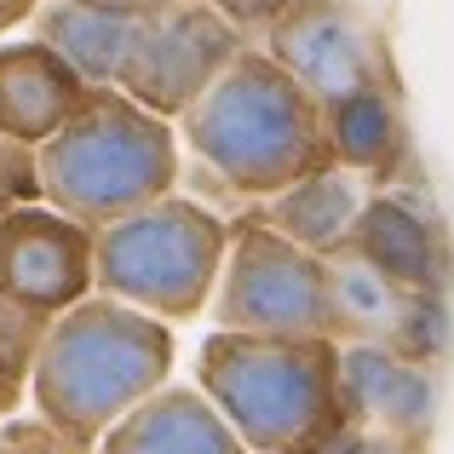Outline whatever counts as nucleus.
<instances>
[{
  "instance_id": "nucleus-16",
  "label": "nucleus",
  "mask_w": 454,
  "mask_h": 454,
  "mask_svg": "<svg viewBox=\"0 0 454 454\" xmlns=\"http://www.w3.org/2000/svg\"><path fill=\"white\" fill-rule=\"evenodd\" d=\"M127 23L133 18H110V12H87V6H69V0H52V6L35 12V41L52 46L87 87H110L115 64H121V46H127Z\"/></svg>"
},
{
  "instance_id": "nucleus-6",
  "label": "nucleus",
  "mask_w": 454,
  "mask_h": 454,
  "mask_svg": "<svg viewBox=\"0 0 454 454\" xmlns=\"http://www.w3.org/2000/svg\"><path fill=\"white\" fill-rule=\"evenodd\" d=\"M219 333L254 340H333V282L328 259L282 242L259 219L231 224L219 282H213Z\"/></svg>"
},
{
  "instance_id": "nucleus-15",
  "label": "nucleus",
  "mask_w": 454,
  "mask_h": 454,
  "mask_svg": "<svg viewBox=\"0 0 454 454\" xmlns=\"http://www.w3.org/2000/svg\"><path fill=\"white\" fill-rule=\"evenodd\" d=\"M363 201H368L363 178L345 173V167H328V173H317V178H305V184L270 196V207L254 213V219L265 224V231H277L282 242L328 259L333 247L351 242V224H356V213H363Z\"/></svg>"
},
{
  "instance_id": "nucleus-20",
  "label": "nucleus",
  "mask_w": 454,
  "mask_h": 454,
  "mask_svg": "<svg viewBox=\"0 0 454 454\" xmlns=\"http://www.w3.org/2000/svg\"><path fill=\"white\" fill-rule=\"evenodd\" d=\"M0 454H81V449H69L46 420H6L0 426Z\"/></svg>"
},
{
  "instance_id": "nucleus-17",
  "label": "nucleus",
  "mask_w": 454,
  "mask_h": 454,
  "mask_svg": "<svg viewBox=\"0 0 454 454\" xmlns=\"http://www.w3.org/2000/svg\"><path fill=\"white\" fill-rule=\"evenodd\" d=\"M46 322H52L46 310L0 294V426L12 420V409H18L23 391H29V368H35L41 340H46Z\"/></svg>"
},
{
  "instance_id": "nucleus-19",
  "label": "nucleus",
  "mask_w": 454,
  "mask_h": 454,
  "mask_svg": "<svg viewBox=\"0 0 454 454\" xmlns=\"http://www.w3.org/2000/svg\"><path fill=\"white\" fill-rule=\"evenodd\" d=\"M213 12H219L224 23H231L236 35H270L277 23H288L294 12H305V6H317V0H207Z\"/></svg>"
},
{
  "instance_id": "nucleus-3",
  "label": "nucleus",
  "mask_w": 454,
  "mask_h": 454,
  "mask_svg": "<svg viewBox=\"0 0 454 454\" xmlns=\"http://www.w3.org/2000/svg\"><path fill=\"white\" fill-rule=\"evenodd\" d=\"M41 201L81 231L127 219L178 184V133L173 121L138 110L115 87H87L81 110L35 145Z\"/></svg>"
},
{
  "instance_id": "nucleus-12",
  "label": "nucleus",
  "mask_w": 454,
  "mask_h": 454,
  "mask_svg": "<svg viewBox=\"0 0 454 454\" xmlns=\"http://www.w3.org/2000/svg\"><path fill=\"white\" fill-rule=\"evenodd\" d=\"M87 98V81L41 41L0 46V138L12 145H46Z\"/></svg>"
},
{
  "instance_id": "nucleus-22",
  "label": "nucleus",
  "mask_w": 454,
  "mask_h": 454,
  "mask_svg": "<svg viewBox=\"0 0 454 454\" xmlns=\"http://www.w3.org/2000/svg\"><path fill=\"white\" fill-rule=\"evenodd\" d=\"M35 6H41V0H0V35L18 29L23 18H35Z\"/></svg>"
},
{
  "instance_id": "nucleus-4",
  "label": "nucleus",
  "mask_w": 454,
  "mask_h": 454,
  "mask_svg": "<svg viewBox=\"0 0 454 454\" xmlns=\"http://www.w3.org/2000/svg\"><path fill=\"white\" fill-rule=\"evenodd\" d=\"M196 391L247 454H317L340 432V345L213 333L196 356Z\"/></svg>"
},
{
  "instance_id": "nucleus-9",
  "label": "nucleus",
  "mask_w": 454,
  "mask_h": 454,
  "mask_svg": "<svg viewBox=\"0 0 454 454\" xmlns=\"http://www.w3.org/2000/svg\"><path fill=\"white\" fill-rule=\"evenodd\" d=\"M265 41H270L265 58L300 92H310L317 104H333V98H345V92L380 81L374 35H368V23L356 18L351 6H340V0H317V6L294 12V18L277 23Z\"/></svg>"
},
{
  "instance_id": "nucleus-5",
  "label": "nucleus",
  "mask_w": 454,
  "mask_h": 454,
  "mask_svg": "<svg viewBox=\"0 0 454 454\" xmlns=\"http://www.w3.org/2000/svg\"><path fill=\"white\" fill-rule=\"evenodd\" d=\"M231 224L190 196H161L92 231V288L155 322L196 317L219 282Z\"/></svg>"
},
{
  "instance_id": "nucleus-18",
  "label": "nucleus",
  "mask_w": 454,
  "mask_h": 454,
  "mask_svg": "<svg viewBox=\"0 0 454 454\" xmlns=\"http://www.w3.org/2000/svg\"><path fill=\"white\" fill-rule=\"evenodd\" d=\"M23 207H41V173H35V150L0 138V219Z\"/></svg>"
},
{
  "instance_id": "nucleus-2",
  "label": "nucleus",
  "mask_w": 454,
  "mask_h": 454,
  "mask_svg": "<svg viewBox=\"0 0 454 454\" xmlns=\"http://www.w3.org/2000/svg\"><path fill=\"white\" fill-rule=\"evenodd\" d=\"M167 368H173L167 322L87 294L46 322L29 368V397L41 409L35 420H46L69 449L87 454L121 414H133L150 391L167 386Z\"/></svg>"
},
{
  "instance_id": "nucleus-8",
  "label": "nucleus",
  "mask_w": 454,
  "mask_h": 454,
  "mask_svg": "<svg viewBox=\"0 0 454 454\" xmlns=\"http://www.w3.org/2000/svg\"><path fill=\"white\" fill-rule=\"evenodd\" d=\"M0 294L64 317L92 294V231L52 207H23L0 219Z\"/></svg>"
},
{
  "instance_id": "nucleus-7",
  "label": "nucleus",
  "mask_w": 454,
  "mask_h": 454,
  "mask_svg": "<svg viewBox=\"0 0 454 454\" xmlns=\"http://www.w3.org/2000/svg\"><path fill=\"white\" fill-rule=\"evenodd\" d=\"M242 46L247 41L207 0L161 6V12H145V18L127 23V46H121V64H115L110 87L121 98H133L138 110L173 121L231 69V58Z\"/></svg>"
},
{
  "instance_id": "nucleus-14",
  "label": "nucleus",
  "mask_w": 454,
  "mask_h": 454,
  "mask_svg": "<svg viewBox=\"0 0 454 454\" xmlns=\"http://www.w3.org/2000/svg\"><path fill=\"white\" fill-rule=\"evenodd\" d=\"M322 133H328L333 167L368 178V184L397 178L403 161H409V127H403V110H397V98H391L386 81L322 104Z\"/></svg>"
},
{
  "instance_id": "nucleus-10",
  "label": "nucleus",
  "mask_w": 454,
  "mask_h": 454,
  "mask_svg": "<svg viewBox=\"0 0 454 454\" xmlns=\"http://www.w3.org/2000/svg\"><path fill=\"white\" fill-rule=\"evenodd\" d=\"M345 247H351L368 270H380L391 288H403V294L443 300L449 282H454V259H449L443 224L426 219L409 196H368Z\"/></svg>"
},
{
  "instance_id": "nucleus-21",
  "label": "nucleus",
  "mask_w": 454,
  "mask_h": 454,
  "mask_svg": "<svg viewBox=\"0 0 454 454\" xmlns=\"http://www.w3.org/2000/svg\"><path fill=\"white\" fill-rule=\"evenodd\" d=\"M69 6L110 12V18H145V12H161V6H184V0H69Z\"/></svg>"
},
{
  "instance_id": "nucleus-11",
  "label": "nucleus",
  "mask_w": 454,
  "mask_h": 454,
  "mask_svg": "<svg viewBox=\"0 0 454 454\" xmlns=\"http://www.w3.org/2000/svg\"><path fill=\"white\" fill-rule=\"evenodd\" d=\"M432 414V386L420 368L391 363V356L368 351V345H340V420L363 432L368 443H409Z\"/></svg>"
},
{
  "instance_id": "nucleus-13",
  "label": "nucleus",
  "mask_w": 454,
  "mask_h": 454,
  "mask_svg": "<svg viewBox=\"0 0 454 454\" xmlns=\"http://www.w3.org/2000/svg\"><path fill=\"white\" fill-rule=\"evenodd\" d=\"M98 454H247L201 391L161 386L98 437Z\"/></svg>"
},
{
  "instance_id": "nucleus-1",
  "label": "nucleus",
  "mask_w": 454,
  "mask_h": 454,
  "mask_svg": "<svg viewBox=\"0 0 454 454\" xmlns=\"http://www.w3.org/2000/svg\"><path fill=\"white\" fill-rule=\"evenodd\" d=\"M173 133L190 145L196 167L224 196L270 201L333 167L322 104L254 46L231 58V69L178 115Z\"/></svg>"
}]
</instances>
